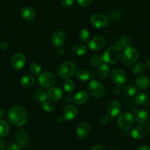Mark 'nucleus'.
I'll list each match as a JSON object with an SVG mask.
<instances>
[{"label":"nucleus","mask_w":150,"mask_h":150,"mask_svg":"<svg viewBox=\"0 0 150 150\" xmlns=\"http://www.w3.org/2000/svg\"><path fill=\"white\" fill-rule=\"evenodd\" d=\"M7 119L13 125L21 127L27 121V113L21 106L12 107L7 112Z\"/></svg>","instance_id":"nucleus-1"},{"label":"nucleus","mask_w":150,"mask_h":150,"mask_svg":"<svg viewBox=\"0 0 150 150\" xmlns=\"http://www.w3.org/2000/svg\"><path fill=\"white\" fill-rule=\"evenodd\" d=\"M121 56V52L119 47H109L103 54V60L104 62L110 64H114L119 61Z\"/></svg>","instance_id":"nucleus-2"},{"label":"nucleus","mask_w":150,"mask_h":150,"mask_svg":"<svg viewBox=\"0 0 150 150\" xmlns=\"http://www.w3.org/2000/svg\"><path fill=\"white\" fill-rule=\"evenodd\" d=\"M76 70V66L74 62L66 61L62 63L59 67L57 73L62 79H68L73 76Z\"/></svg>","instance_id":"nucleus-3"},{"label":"nucleus","mask_w":150,"mask_h":150,"mask_svg":"<svg viewBox=\"0 0 150 150\" xmlns=\"http://www.w3.org/2000/svg\"><path fill=\"white\" fill-rule=\"evenodd\" d=\"M138 50L132 46H128L124 48L122 54L121 59L125 65H132L138 60Z\"/></svg>","instance_id":"nucleus-4"},{"label":"nucleus","mask_w":150,"mask_h":150,"mask_svg":"<svg viewBox=\"0 0 150 150\" xmlns=\"http://www.w3.org/2000/svg\"><path fill=\"white\" fill-rule=\"evenodd\" d=\"M134 124V117L131 113L124 112L119 115L118 119V126L122 130H129Z\"/></svg>","instance_id":"nucleus-5"},{"label":"nucleus","mask_w":150,"mask_h":150,"mask_svg":"<svg viewBox=\"0 0 150 150\" xmlns=\"http://www.w3.org/2000/svg\"><path fill=\"white\" fill-rule=\"evenodd\" d=\"M88 91L90 95L96 98H102L105 95L104 86L100 82L96 80L91 81L88 85Z\"/></svg>","instance_id":"nucleus-6"},{"label":"nucleus","mask_w":150,"mask_h":150,"mask_svg":"<svg viewBox=\"0 0 150 150\" xmlns=\"http://www.w3.org/2000/svg\"><path fill=\"white\" fill-rule=\"evenodd\" d=\"M56 77L51 72L46 71L41 73L38 78V82L40 86L44 88L51 87L55 83Z\"/></svg>","instance_id":"nucleus-7"},{"label":"nucleus","mask_w":150,"mask_h":150,"mask_svg":"<svg viewBox=\"0 0 150 150\" xmlns=\"http://www.w3.org/2000/svg\"><path fill=\"white\" fill-rule=\"evenodd\" d=\"M110 78L113 83L116 86H121L127 81L126 73L121 68H115L110 73Z\"/></svg>","instance_id":"nucleus-8"},{"label":"nucleus","mask_w":150,"mask_h":150,"mask_svg":"<svg viewBox=\"0 0 150 150\" xmlns=\"http://www.w3.org/2000/svg\"><path fill=\"white\" fill-rule=\"evenodd\" d=\"M90 22L91 25L94 27L98 28V29H102L106 27L110 23V20L108 18L104 15L101 13H96L91 16L90 18Z\"/></svg>","instance_id":"nucleus-9"},{"label":"nucleus","mask_w":150,"mask_h":150,"mask_svg":"<svg viewBox=\"0 0 150 150\" xmlns=\"http://www.w3.org/2000/svg\"><path fill=\"white\" fill-rule=\"evenodd\" d=\"M66 42V35L61 30H57L53 32L51 37V42L56 48H61Z\"/></svg>","instance_id":"nucleus-10"},{"label":"nucleus","mask_w":150,"mask_h":150,"mask_svg":"<svg viewBox=\"0 0 150 150\" xmlns=\"http://www.w3.org/2000/svg\"><path fill=\"white\" fill-rule=\"evenodd\" d=\"M78 114V109L73 104H69L63 111V117L66 121H71L74 120Z\"/></svg>","instance_id":"nucleus-11"},{"label":"nucleus","mask_w":150,"mask_h":150,"mask_svg":"<svg viewBox=\"0 0 150 150\" xmlns=\"http://www.w3.org/2000/svg\"><path fill=\"white\" fill-rule=\"evenodd\" d=\"M10 64L12 67L16 70H21L24 67L26 64V58L24 55L21 53L15 54L10 59Z\"/></svg>","instance_id":"nucleus-12"},{"label":"nucleus","mask_w":150,"mask_h":150,"mask_svg":"<svg viewBox=\"0 0 150 150\" xmlns=\"http://www.w3.org/2000/svg\"><path fill=\"white\" fill-rule=\"evenodd\" d=\"M105 45V40L101 36H96L90 40L88 43L90 49L96 51L101 50Z\"/></svg>","instance_id":"nucleus-13"},{"label":"nucleus","mask_w":150,"mask_h":150,"mask_svg":"<svg viewBox=\"0 0 150 150\" xmlns=\"http://www.w3.org/2000/svg\"><path fill=\"white\" fill-rule=\"evenodd\" d=\"M107 112L109 115L112 117H116L120 114L122 107L119 102L116 100L110 101L107 105Z\"/></svg>","instance_id":"nucleus-14"},{"label":"nucleus","mask_w":150,"mask_h":150,"mask_svg":"<svg viewBox=\"0 0 150 150\" xmlns=\"http://www.w3.org/2000/svg\"><path fill=\"white\" fill-rule=\"evenodd\" d=\"M15 139L20 146H26L29 144V136L25 130H21V129L18 130L15 134Z\"/></svg>","instance_id":"nucleus-15"},{"label":"nucleus","mask_w":150,"mask_h":150,"mask_svg":"<svg viewBox=\"0 0 150 150\" xmlns=\"http://www.w3.org/2000/svg\"><path fill=\"white\" fill-rule=\"evenodd\" d=\"M91 131V127L87 122H81L78 125L76 129V135L79 139H85L88 136Z\"/></svg>","instance_id":"nucleus-16"},{"label":"nucleus","mask_w":150,"mask_h":150,"mask_svg":"<svg viewBox=\"0 0 150 150\" xmlns=\"http://www.w3.org/2000/svg\"><path fill=\"white\" fill-rule=\"evenodd\" d=\"M135 120L141 126H147L149 122V114L146 110H140L135 114Z\"/></svg>","instance_id":"nucleus-17"},{"label":"nucleus","mask_w":150,"mask_h":150,"mask_svg":"<svg viewBox=\"0 0 150 150\" xmlns=\"http://www.w3.org/2000/svg\"><path fill=\"white\" fill-rule=\"evenodd\" d=\"M47 94V98L49 99L51 101H58L63 98V90L60 87H51L48 92Z\"/></svg>","instance_id":"nucleus-18"},{"label":"nucleus","mask_w":150,"mask_h":150,"mask_svg":"<svg viewBox=\"0 0 150 150\" xmlns=\"http://www.w3.org/2000/svg\"><path fill=\"white\" fill-rule=\"evenodd\" d=\"M20 13L22 18L26 21H31L35 18V11L32 7L28 6L22 7Z\"/></svg>","instance_id":"nucleus-19"},{"label":"nucleus","mask_w":150,"mask_h":150,"mask_svg":"<svg viewBox=\"0 0 150 150\" xmlns=\"http://www.w3.org/2000/svg\"><path fill=\"white\" fill-rule=\"evenodd\" d=\"M150 80L148 76L141 75L139 76L135 80V85L138 89L144 90V89H147L149 86Z\"/></svg>","instance_id":"nucleus-20"},{"label":"nucleus","mask_w":150,"mask_h":150,"mask_svg":"<svg viewBox=\"0 0 150 150\" xmlns=\"http://www.w3.org/2000/svg\"><path fill=\"white\" fill-rule=\"evenodd\" d=\"M88 94L85 91H79L74 95L73 98L74 102L77 105H82L88 100Z\"/></svg>","instance_id":"nucleus-21"},{"label":"nucleus","mask_w":150,"mask_h":150,"mask_svg":"<svg viewBox=\"0 0 150 150\" xmlns=\"http://www.w3.org/2000/svg\"><path fill=\"white\" fill-rule=\"evenodd\" d=\"M35 83V79L33 76L26 75L21 79L20 84L22 87L29 88L32 87Z\"/></svg>","instance_id":"nucleus-22"},{"label":"nucleus","mask_w":150,"mask_h":150,"mask_svg":"<svg viewBox=\"0 0 150 150\" xmlns=\"http://www.w3.org/2000/svg\"><path fill=\"white\" fill-rule=\"evenodd\" d=\"M76 77L78 80L81 81H88L91 79L92 76L88 70L84 68H81L76 71Z\"/></svg>","instance_id":"nucleus-23"},{"label":"nucleus","mask_w":150,"mask_h":150,"mask_svg":"<svg viewBox=\"0 0 150 150\" xmlns=\"http://www.w3.org/2000/svg\"><path fill=\"white\" fill-rule=\"evenodd\" d=\"M132 43V39L129 35H123L116 42V45L119 48H125L130 46Z\"/></svg>","instance_id":"nucleus-24"},{"label":"nucleus","mask_w":150,"mask_h":150,"mask_svg":"<svg viewBox=\"0 0 150 150\" xmlns=\"http://www.w3.org/2000/svg\"><path fill=\"white\" fill-rule=\"evenodd\" d=\"M97 73L101 79H107L110 74V67L106 63H102L101 65L99 66L98 69H97Z\"/></svg>","instance_id":"nucleus-25"},{"label":"nucleus","mask_w":150,"mask_h":150,"mask_svg":"<svg viewBox=\"0 0 150 150\" xmlns=\"http://www.w3.org/2000/svg\"><path fill=\"white\" fill-rule=\"evenodd\" d=\"M146 131L141 126H138L132 129V132H131V136L134 139H141L145 136Z\"/></svg>","instance_id":"nucleus-26"},{"label":"nucleus","mask_w":150,"mask_h":150,"mask_svg":"<svg viewBox=\"0 0 150 150\" xmlns=\"http://www.w3.org/2000/svg\"><path fill=\"white\" fill-rule=\"evenodd\" d=\"M34 99L38 103H42L43 102L46 100L47 99V94L44 90L41 89H37L33 93Z\"/></svg>","instance_id":"nucleus-27"},{"label":"nucleus","mask_w":150,"mask_h":150,"mask_svg":"<svg viewBox=\"0 0 150 150\" xmlns=\"http://www.w3.org/2000/svg\"><path fill=\"white\" fill-rule=\"evenodd\" d=\"M122 93L125 95V96L128 97V98H131V97L134 96L136 94L137 89L135 86H134L132 84H126L122 87Z\"/></svg>","instance_id":"nucleus-28"},{"label":"nucleus","mask_w":150,"mask_h":150,"mask_svg":"<svg viewBox=\"0 0 150 150\" xmlns=\"http://www.w3.org/2000/svg\"><path fill=\"white\" fill-rule=\"evenodd\" d=\"M72 51L74 54H76V56H79V57H81V56H83L88 52V48L85 46L84 44H76L72 48Z\"/></svg>","instance_id":"nucleus-29"},{"label":"nucleus","mask_w":150,"mask_h":150,"mask_svg":"<svg viewBox=\"0 0 150 150\" xmlns=\"http://www.w3.org/2000/svg\"><path fill=\"white\" fill-rule=\"evenodd\" d=\"M10 125L4 120H0V138H4L10 133Z\"/></svg>","instance_id":"nucleus-30"},{"label":"nucleus","mask_w":150,"mask_h":150,"mask_svg":"<svg viewBox=\"0 0 150 150\" xmlns=\"http://www.w3.org/2000/svg\"><path fill=\"white\" fill-rule=\"evenodd\" d=\"M146 66L142 62H138L133 64L132 67V72L135 75H141L146 71Z\"/></svg>","instance_id":"nucleus-31"},{"label":"nucleus","mask_w":150,"mask_h":150,"mask_svg":"<svg viewBox=\"0 0 150 150\" xmlns=\"http://www.w3.org/2000/svg\"><path fill=\"white\" fill-rule=\"evenodd\" d=\"M148 100V95H147V94L144 93V92H140V93H138L135 98V102L138 105H144V104L146 103Z\"/></svg>","instance_id":"nucleus-32"},{"label":"nucleus","mask_w":150,"mask_h":150,"mask_svg":"<svg viewBox=\"0 0 150 150\" xmlns=\"http://www.w3.org/2000/svg\"><path fill=\"white\" fill-rule=\"evenodd\" d=\"M63 89L67 93H72L75 89V83L71 80H66L63 82Z\"/></svg>","instance_id":"nucleus-33"},{"label":"nucleus","mask_w":150,"mask_h":150,"mask_svg":"<svg viewBox=\"0 0 150 150\" xmlns=\"http://www.w3.org/2000/svg\"><path fill=\"white\" fill-rule=\"evenodd\" d=\"M41 107H42L43 110L46 112H52L54 111V108H55V105L51 101H44L41 103Z\"/></svg>","instance_id":"nucleus-34"},{"label":"nucleus","mask_w":150,"mask_h":150,"mask_svg":"<svg viewBox=\"0 0 150 150\" xmlns=\"http://www.w3.org/2000/svg\"><path fill=\"white\" fill-rule=\"evenodd\" d=\"M29 71L34 76H38V75L41 74V65L36 62L31 63L30 65H29Z\"/></svg>","instance_id":"nucleus-35"},{"label":"nucleus","mask_w":150,"mask_h":150,"mask_svg":"<svg viewBox=\"0 0 150 150\" xmlns=\"http://www.w3.org/2000/svg\"><path fill=\"white\" fill-rule=\"evenodd\" d=\"M79 37L82 42H88V40H89L90 38L89 30H88V29H85V28H82V29H80V31H79Z\"/></svg>","instance_id":"nucleus-36"},{"label":"nucleus","mask_w":150,"mask_h":150,"mask_svg":"<svg viewBox=\"0 0 150 150\" xmlns=\"http://www.w3.org/2000/svg\"><path fill=\"white\" fill-rule=\"evenodd\" d=\"M103 62H104V60H103L102 57H100V56L99 55L94 56L91 59V64L95 66V67H99V66H100L102 64Z\"/></svg>","instance_id":"nucleus-37"},{"label":"nucleus","mask_w":150,"mask_h":150,"mask_svg":"<svg viewBox=\"0 0 150 150\" xmlns=\"http://www.w3.org/2000/svg\"><path fill=\"white\" fill-rule=\"evenodd\" d=\"M74 0H61V1H60L61 6L65 8L71 7L74 5Z\"/></svg>","instance_id":"nucleus-38"},{"label":"nucleus","mask_w":150,"mask_h":150,"mask_svg":"<svg viewBox=\"0 0 150 150\" xmlns=\"http://www.w3.org/2000/svg\"><path fill=\"white\" fill-rule=\"evenodd\" d=\"M111 122V117L110 115H104L100 120V122L102 125H107Z\"/></svg>","instance_id":"nucleus-39"},{"label":"nucleus","mask_w":150,"mask_h":150,"mask_svg":"<svg viewBox=\"0 0 150 150\" xmlns=\"http://www.w3.org/2000/svg\"><path fill=\"white\" fill-rule=\"evenodd\" d=\"M76 1L81 7H88L92 3V0H76Z\"/></svg>","instance_id":"nucleus-40"},{"label":"nucleus","mask_w":150,"mask_h":150,"mask_svg":"<svg viewBox=\"0 0 150 150\" xmlns=\"http://www.w3.org/2000/svg\"><path fill=\"white\" fill-rule=\"evenodd\" d=\"M21 146L16 143H10L7 145V150H21Z\"/></svg>","instance_id":"nucleus-41"},{"label":"nucleus","mask_w":150,"mask_h":150,"mask_svg":"<svg viewBox=\"0 0 150 150\" xmlns=\"http://www.w3.org/2000/svg\"><path fill=\"white\" fill-rule=\"evenodd\" d=\"M116 14H115V12L113 11V13H112L110 15V18H111L112 19H113V20H116L118 18L120 17V16H121V13H119V10H116Z\"/></svg>","instance_id":"nucleus-42"},{"label":"nucleus","mask_w":150,"mask_h":150,"mask_svg":"<svg viewBox=\"0 0 150 150\" xmlns=\"http://www.w3.org/2000/svg\"><path fill=\"white\" fill-rule=\"evenodd\" d=\"M91 150H107L105 146H102V145H96V146H93Z\"/></svg>","instance_id":"nucleus-43"},{"label":"nucleus","mask_w":150,"mask_h":150,"mask_svg":"<svg viewBox=\"0 0 150 150\" xmlns=\"http://www.w3.org/2000/svg\"><path fill=\"white\" fill-rule=\"evenodd\" d=\"M121 89L120 88V86H116L113 88V93H114L115 95H119V94L121 93Z\"/></svg>","instance_id":"nucleus-44"},{"label":"nucleus","mask_w":150,"mask_h":150,"mask_svg":"<svg viewBox=\"0 0 150 150\" xmlns=\"http://www.w3.org/2000/svg\"><path fill=\"white\" fill-rule=\"evenodd\" d=\"M8 48V45H7V43L6 42H2L0 43V48H1V50H6L7 48Z\"/></svg>","instance_id":"nucleus-45"},{"label":"nucleus","mask_w":150,"mask_h":150,"mask_svg":"<svg viewBox=\"0 0 150 150\" xmlns=\"http://www.w3.org/2000/svg\"><path fill=\"white\" fill-rule=\"evenodd\" d=\"M4 148H5V142L2 139H0V150H4Z\"/></svg>","instance_id":"nucleus-46"},{"label":"nucleus","mask_w":150,"mask_h":150,"mask_svg":"<svg viewBox=\"0 0 150 150\" xmlns=\"http://www.w3.org/2000/svg\"><path fill=\"white\" fill-rule=\"evenodd\" d=\"M137 150H150V147L147 146H141L138 147Z\"/></svg>","instance_id":"nucleus-47"},{"label":"nucleus","mask_w":150,"mask_h":150,"mask_svg":"<svg viewBox=\"0 0 150 150\" xmlns=\"http://www.w3.org/2000/svg\"><path fill=\"white\" fill-rule=\"evenodd\" d=\"M65 101H66L67 103H71L73 100V99H72L71 97H66V98H65Z\"/></svg>","instance_id":"nucleus-48"},{"label":"nucleus","mask_w":150,"mask_h":150,"mask_svg":"<svg viewBox=\"0 0 150 150\" xmlns=\"http://www.w3.org/2000/svg\"><path fill=\"white\" fill-rule=\"evenodd\" d=\"M4 115H5L4 111L3 109H1V108H0V119H2L4 117Z\"/></svg>","instance_id":"nucleus-49"},{"label":"nucleus","mask_w":150,"mask_h":150,"mask_svg":"<svg viewBox=\"0 0 150 150\" xmlns=\"http://www.w3.org/2000/svg\"><path fill=\"white\" fill-rule=\"evenodd\" d=\"M146 131H147V133H148L149 136H150V123H149L148 125H147V127H146Z\"/></svg>","instance_id":"nucleus-50"},{"label":"nucleus","mask_w":150,"mask_h":150,"mask_svg":"<svg viewBox=\"0 0 150 150\" xmlns=\"http://www.w3.org/2000/svg\"><path fill=\"white\" fill-rule=\"evenodd\" d=\"M148 67H149V69L150 70V58H149V61H148Z\"/></svg>","instance_id":"nucleus-51"},{"label":"nucleus","mask_w":150,"mask_h":150,"mask_svg":"<svg viewBox=\"0 0 150 150\" xmlns=\"http://www.w3.org/2000/svg\"><path fill=\"white\" fill-rule=\"evenodd\" d=\"M112 150H118V149H112Z\"/></svg>","instance_id":"nucleus-52"}]
</instances>
